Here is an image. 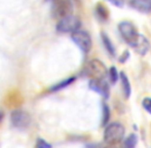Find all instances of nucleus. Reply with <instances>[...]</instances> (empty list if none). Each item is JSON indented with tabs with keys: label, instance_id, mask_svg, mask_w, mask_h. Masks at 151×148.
Instances as JSON below:
<instances>
[{
	"label": "nucleus",
	"instance_id": "nucleus-1",
	"mask_svg": "<svg viewBox=\"0 0 151 148\" xmlns=\"http://www.w3.org/2000/svg\"><path fill=\"white\" fill-rule=\"evenodd\" d=\"M125 134V129L120 122L108 124L104 131V140L107 144L115 145L123 139Z\"/></svg>",
	"mask_w": 151,
	"mask_h": 148
},
{
	"label": "nucleus",
	"instance_id": "nucleus-2",
	"mask_svg": "<svg viewBox=\"0 0 151 148\" xmlns=\"http://www.w3.org/2000/svg\"><path fill=\"white\" fill-rule=\"evenodd\" d=\"M118 31H119L122 39L132 46L139 37L140 33L138 32L135 25L129 21H122L118 24Z\"/></svg>",
	"mask_w": 151,
	"mask_h": 148
},
{
	"label": "nucleus",
	"instance_id": "nucleus-3",
	"mask_svg": "<svg viewBox=\"0 0 151 148\" xmlns=\"http://www.w3.org/2000/svg\"><path fill=\"white\" fill-rule=\"evenodd\" d=\"M80 24H81V22L77 17L70 14V16H67L59 20L56 29L60 33H71L72 34L75 31L79 30Z\"/></svg>",
	"mask_w": 151,
	"mask_h": 148
},
{
	"label": "nucleus",
	"instance_id": "nucleus-4",
	"mask_svg": "<svg viewBox=\"0 0 151 148\" xmlns=\"http://www.w3.org/2000/svg\"><path fill=\"white\" fill-rule=\"evenodd\" d=\"M107 73L108 70L105 64L97 59L90 61L86 67V74L91 77V79H104Z\"/></svg>",
	"mask_w": 151,
	"mask_h": 148
},
{
	"label": "nucleus",
	"instance_id": "nucleus-5",
	"mask_svg": "<svg viewBox=\"0 0 151 148\" xmlns=\"http://www.w3.org/2000/svg\"><path fill=\"white\" fill-rule=\"evenodd\" d=\"M71 39L76 45L79 47L83 54H88L90 52L93 42H91V37L86 31L83 30H77L71 34Z\"/></svg>",
	"mask_w": 151,
	"mask_h": 148
},
{
	"label": "nucleus",
	"instance_id": "nucleus-6",
	"mask_svg": "<svg viewBox=\"0 0 151 148\" xmlns=\"http://www.w3.org/2000/svg\"><path fill=\"white\" fill-rule=\"evenodd\" d=\"M10 121L12 126L20 130L27 129L31 124V115L23 109H16L10 114Z\"/></svg>",
	"mask_w": 151,
	"mask_h": 148
},
{
	"label": "nucleus",
	"instance_id": "nucleus-7",
	"mask_svg": "<svg viewBox=\"0 0 151 148\" xmlns=\"http://www.w3.org/2000/svg\"><path fill=\"white\" fill-rule=\"evenodd\" d=\"M73 4L71 0H55L52 3V14L59 19L72 14Z\"/></svg>",
	"mask_w": 151,
	"mask_h": 148
},
{
	"label": "nucleus",
	"instance_id": "nucleus-8",
	"mask_svg": "<svg viewBox=\"0 0 151 148\" xmlns=\"http://www.w3.org/2000/svg\"><path fill=\"white\" fill-rule=\"evenodd\" d=\"M88 88L95 93L101 95L104 99L109 98L110 86L105 79H91L88 82Z\"/></svg>",
	"mask_w": 151,
	"mask_h": 148
},
{
	"label": "nucleus",
	"instance_id": "nucleus-9",
	"mask_svg": "<svg viewBox=\"0 0 151 148\" xmlns=\"http://www.w3.org/2000/svg\"><path fill=\"white\" fill-rule=\"evenodd\" d=\"M132 47L135 50V52L137 54H139L140 56H145L148 54L150 50V42L144 35L140 34L138 37L137 41L132 45Z\"/></svg>",
	"mask_w": 151,
	"mask_h": 148
},
{
	"label": "nucleus",
	"instance_id": "nucleus-10",
	"mask_svg": "<svg viewBox=\"0 0 151 148\" xmlns=\"http://www.w3.org/2000/svg\"><path fill=\"white\" fill-rule=\"evenodd\" d=\"M129 4L134 9L138 10L142 14L151 12V0H131Z\"/></svg>",
	"mask_w": 151,
	"mask_h": 148
},
{
	"label": "nucleus",
	"instance_id": "nucleus-11",
	"mask_svg": "<svg viewBox=\"0 0 151 148\" xmlns=\"http://www.w3.org/2000/svg\"><path fill=\"white\" fill-rule=\"evenodd\" d=\"M119 78H120V83H121V88H122V92H123V96L124 98L129 99L132 95V86L129 83V79L124 72H120L119 73Z\"/></svg>",
	"mask_w": 151,
	"mask_h": 148
},
{
	"label": "nucleus",
	"instance_id": "nucleus-12",
	"mask_svg": "<svg viewBox=\"0 0 151 148\" xmlns=\"http://www.w3.org/2000/svg\"><path fill=\"white\" fill-rule=\"evenodd\" d=\"M101 37H102V42H103V45H104V47H105V50H107V52L111 57H115V55H116L115 46H114V44L112 43V41H111V39L109 38V36H108L106 33L102 32Z\"/></svg>",
	"mask_w": 151,
	"mask_h": 148
},
{
	"label": "nucleus",
	"instance_id": "nucleus-13",
	"mask_svg": "<svg viewBox=\"0 0 151 148\" xmlns=\"http://www.w3.org/2000/svg\"><path fill=\"white\" fill-rule=\"evenodd\" d=\"M75 79H76L75 77L67 78V79L63 80V81H60V82H58L57 84H55V85H52V88H50V92H59V91L65 88L66 86H68V85H70L71 83H73V82L75 81Z\"/></svg>",
	"mask_w": 151,
	"mask_h": 148
},
{
	"label": "nucleus",
	"instance_id": "nucleus-14",
	"mask_svg": "<svg viewBox=\"0 0 151 148\" xmlns=\"http://www.w3.org/2000/svg\"><path fill=\"white\" fill-rule=\"evenodd\" d=\"M110 115H111V112H110V108L106 103H102V126H107L108 122L110 120Z\"/></svg>",
	"mask_w": 151,
	"mask_h": 148
},
{
	"label": "nucleus",
	"instance_id": "nucleus-15",
	"mask_svg": "<svg viewBox=\"0 0 151 148\" xmlns=\"http://www.w3.org/2000/svg\"><path fill=\"white\" fill-rule=\"evenodd\" d=\"M138 144V136L136 134L129 135L127 139L123 142V148H136Z\"/></svg>",
	"mask_w": 151,
	"mask_h": 148
},
{
	"label": "nucleus",
	"instance_id": "nucleus-16",
	"mask_svg": "<svg viewBox=\"0 0 151 148\" xmlns=\"http://www.w3.org/2000/svg\"><path fill=\"white\" fill-rule=\"evenodd\" d=\"M96 12H97V16L101 19L102 21H106L109 16V11H108L107 7L105 5H103L102 3H99L96 7Z\"/></svg>",
	"mask_w": 151,
	"mask_h": 148
},
{
	"label": "nucleus",
	"instance_id": "nucleus-17",
	"mask_svg": "<svg viewBox=\"0 0 151 148\" xmlns=\"http://www.w3.org/2000/svg\"><path fill=\"white\" fill-rule=\"evenodd\" d=\"M107 74H108V76H109V79L112 84H115L116 82H117V80L119 79V73H118V71L115 66L110 67V69L108 70Z\"/></svg>",
	"mask_w": 151,
	"mask_h": 148
},
{
	"label": "nucleus",
	"instance_id": "nucleus-18",
	"mask_svg": "<svg viewBox=\"0 0 151 148\" xmlns=\"http://www.w3.org/2000/svg\"><path fill=\"white\" fill-rule=\"evenodd\" d=\"M142 107L144 110H146L149 114H151V98L146 97L142 100Z\"/></svg>",
	"mask_w": 151,
	"mask_h": 148
},
{
	"label": "nucleus",
	"instance_id": "nucleus-19",
	"mask_svg": "<svg viewBox=\"0 0 151 148\" xmlns=\"http://www.w3.org/2000/svg\"><path fill=\"white\" fill-rule=\"evenodd\" d=\"M35 148H52V145L46 142L44 139L39 138L37 139V141L35 143Z\"/></svg>",
	"mask_w": 151,
	"mask_h": 148
},
{
	"label": "nucleus",
	"instance_id": "nucleus-20",
	"mask_svg": "<svg viewBox=\"0 0 151 148\" xmlns=\"http://www.w3.org/2000/svg\"><path fill=\"white\" fill-rule=\"evenodd\" d=\"M129 50H124V52H122V55L119 57V59H118V61H119L120 63H125L127 60H129Z\"/></svg>",
	"mask_w": 151,
	"mask_h": 148
},
{
	"label": "nucleus",
	"instance_id": "nucleus-21",
	"mask_svg": "<svg viewBox=\"0 0 151 148\" xmlns=\"http://www.w3.org/2000/svg\"><path fill=\"white\" fill-rule=\"evenodd\" d=\"M111 4H113L116 7H123L124 5V0H108Z\"/></svg>",
	"mask_w": 151,
	"mask_h": 148
},
{
	"label": "nucleus",
	"instance_id": "nucleus-22",
	"mask_svg": "<svg viewBox=\"0 0 151 148\" xmlns=\"http://www.w3.org/2000/svg\"><path fill=\"white\" fill-rule=\"evenodd\" d=\"M3 117H4V115H3V112H2V111H0V122L2 121V119H3Z\"/></svg>",
	"mask_w": 151,
	"mask_h": 148
},
{
	"label": "nucleus",
	"instance_id": "nucleus-23",
	"mask_svg": "<svg viewBox=\"0 0 151 148\" xmlns=\"http://www.w3.org/2000/svg\"><path fill=\"white\" fill-rule=\"evenodd\" d=\"M105 148H118V147L114 146V145H110V146H107V147H105Z\"/></svg>",
	"mask_w": 151,
	"mask_h": 148
}]
</instances>
